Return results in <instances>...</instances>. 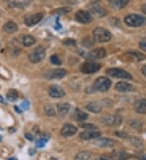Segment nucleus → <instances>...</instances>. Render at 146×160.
I'll return each instance as SVG.
<instances>
[{"label": "nucleus", "mask_w": 146, "mask_h": 160, "mask_svg": "<svg viewBox=\"0 0 146 160\" xmlns=\"http://www.w3.org/2000/svg\"><path fill=\"white\" fill-rule=\"evenodd\" d=\"M124 23L130 27H140L146 23V19L142 16L131 14L124 18Z\"/></svg>", "instance_id": "nucleus-1"}, {"label": "nucleus", "mask_w": 146, "mask_h": 160, "mask_svg": "<svg viewBox=\"0 0 146 160\" xmlns=\"http://www.w3.org/2000/svg\"><path fill=\"white\" fill-rule=\"evenodd\" d=\"M93 33H94V40L100 43L108 42L109 41H111V37H112L111 33L108 30L101 27L96 28Z\"/></svg>", "instance_id": "nucleus-2"}, {"label": "nucleus", "mask_w": 146, "mask_h": 160, "mask_svg": "<svg viewBox=\"0 0 146 160\" xmlns=\"http://www.w3.org/2000/svg\"><path fill=\"white\" fill-rule=\"evenodd\" d=\"M111 86V81L106 77H99L94 82V89L99 92H105L109 90Z\"/></svg>", "instance_id": "nucleus-3"}, {"label": "nucleus", "mask_w": 146, "mask_h": 160, "mask_svg": "<svg viewBox=\"0 0 146 160\" xmlns=\"http://www.w3.org/2000/svg\"><path fill=\"white\" fill-rule=\"evenodd\" d=\"M46 57L45 49L42 46H38L31 51L29 53V58L30 62L33 63H37L41 62Z\"/></svg>", "instance_id": "nucleus-4"}, {"label": "nucleus", "mask_w": 146, "mask_h": 160, "mask_svg": "<svg viewBox=\"0 0 146 160\" xmlns=\"http://www.w3.org/2000/svg\"><path fill=\"white\" fill-rule=\"evenodd\" d=\"M100 69H101V65L99 63L94 62L93 61L85 62L81 64L80 67V71L84 74H94L98 71Z\"/></svg>", "instance_id": "nucleus-5"}, {"label": "nucleus", "mask_w": 146, "mask_h": 160, "mask_svg": "<svg viewBox=\"0 0 146 160\" xmlns=\"http://www.w3.org/2000/svg\"><path fill=\"white\" fill-rule=\"evenodd\" d=\"M107 74L111 77L116 78H122V79H132V76L127 72L126 70L119 68H111L107 70Z\"/></svg>", "instance_id": "nucleus-6"}, {"label": "nucleus", "mask_w": 146, "mask_h": 160, "mask_svg": "<svg viewBox=\"0 0 146 160\" xmlns=\"http://www.w3.org/2000/svg\"><path fill=\"white\" fill-rule=\"evenodd\" d=\"M89 13L90 15H93V16H96V17H104L105 16H106L107 12L105 8L102 6H101L100 4L96 3V2H93L89 5Z\"/></svg>", "instance_id": "nucleus-7"}, {"label": "nucleus", "mask_w": 146, "mask_h": 160, "mask_svg": "<svg viewBox=\"0 0 146 160\" xmlns=\"http://www.w3.org/2000/svg\"><path fill=\"white\" fill-rule=\"evenodd\" d=\"M67 72L64 69L62 68H58V69H54V70H48L44 74V77L46 79H60V78H63L66 75Z\"/></svg>", "instance_id": "nucleus-8"}, {"label": "nucleus", "mask_w": 146, "mask_h": 160, "mask_svg": "<svg viewBox=\"0 0 146 160\" xmlns=\"http://www.w3.org/2000/svg\"><path fill=\"white\" fill-rule=\"evenodd\" d=\"M102 121L109 126H118L123 122V118L119 115H107L102 118Z\"/></svg>", "instance_id": "nucleus-9"}, {"label": "nucleus", "mask_w": 146, "mask_h": 160, "mask_svg": "<svg viewBox=\"0 0 146 160\" xmlns=\"http://www.w3.org/2000/svg\"><path fill=\"white\" fill-rule=\"evenodd\" d=\"M75 18H76V21L80 23H84V24L91 23L93 20V17L89 12L83 10L78 11L75 15Z\"/></svg>", "instance_id": "nucleus-10"}, {"label": "nucleus", "mask_w": 146, "mask_h": 160, "mask_svg": "<svg viewBox=\"0 0 146 160\" xmlns=\"http://www.w3.org/2000/svg\"><path fill=\"white\" fill-rule=\"evenodd\" d=\"M105 54H106V52H105V50L103 48H98V49H94V50L87 53V54L84 55V57L87 59L93 61L103 58L105 56Z\"/></svg>", "instance_id": "nucleus-11"}, {"label": "nucleus", "mask_w": 146, "mask_h": 160, "mask_svg": "<svg viewBox=\"0 0 146 160\" xmlns=\"http://www.w3.org/2000/svg\"><path fill=\"white\" fill-rule=\"evenodd\" d=\"M49 95L54 99L61 98L65 96L64 90L58 85H51L49 88Z\"/></svg>", "instance_id": "nucleus-12"}, {"label": "nucleus", "mask_w": 146, "mask_h": 160, "mask_svg": "<svg viewBox=\"0 0 146 160\" xmlns=\"http://www.w3.org/2000/svg\"><path fill=\"white\" fill-rule=\"evenodd\" d=\"M43 15L41 13H36L31 15V16H28L24 20V23L26 25L29 26V27H31V26L36 25L37 23H38L39 22L42 20Z\"/></svg>", "instance_id": "nucleus-13"}, {"label": "nucleus", "mask_w": 146, "mask_h": 160, "mask_svg": "<svg viewBox=\"0 0 146 160\" xmlns=\"http://www.w3.org/2000/svg\"><path fill=\"white\" fill-rule=\"evenodd\" d=\"M77 131V128L75 125H71V124H66L62 126L61 129V134L63 137H72Z\"/></svg>", "instance_id": "nucleus-14"}, {"label": "nucleus", "mask_w": 146, "mask_h": 160, "mask_svg": "<svg viewBox=\"0 0 146 160\" xmlns=\"http://www.w3.org/2000/svg\"><path fill=\"white\" fill-rule=\"evenodd\" d=\"M94 145L100 147H111L115 146V142L113 139L106 138H98L94 142Z\"/></svg>", "instance_id": "nucleus-15"}, {"label": "nucleus", "mask_w": 146, "mask_h": 160, "mask_svg": "<svg viewBox=\"0 0 146 160\" xmlns=\"http://www.w3.org/2000/svg\"><path fill=\"white\" fill-rule=\"evenodd\" d=\"M101 132H98V131L88 130L80 133V137L83 140H91V139L98 138L99 137H101Z\"/></svg>", "instance_id": "nucleus-16"}, {"label": "nucleus", "mask_w": 146, "mask_h": 160, "mask_svg": "<svg viewBox=\"0 0 146 160\" xmlns=\"http://www.w3.org/2000/svg\"><path fill=\"white\" fill-rule=\"evenodd\" d=\"M71 106L68 103H61L57 104V109H58V115L61 117H66L70 111Z\"/></svg>", "instance_id": "nucleus-17"}, {"label": "nucleus", "mask_w": 146, "mask_h": 160, "mask_svg": "<svg viewBox=\"0 0 146 160\" xmlns=\"http://www.w3.org/2000/svg\"><path fill=\"white\" fill-rule=\"evenodd\" d=\"M115 89L119 92H129L132 90V86L128 82L121 81L115 84Z\"/></svg>", "instance_id": "nucleus-18"}, {"label": "nucleus", "mask_w": 146, "mask_h": 160, "mask_svg": "<svg viewBox=\"0 0 146 160\" xmlns=\"http://www.w3.org/2000/svg\"><path fill=\"white\" fill-rule=\"evenodd\" d=\"M72 118L75 121H84L88 119V114L80 108H76L72 112Z\"/></svg>", "instance_id": "nucleus-19"}, {"label": "nucleus", "mask_w": 146, "mask_h": 160, "mask_svg": "<svg viewBox=\"0 0 146 160\" xmlns=\"http://www.w3.org/2000/svg\"><path fill=\"white\" fill-rule=\"evenodd\" d=\"M18 29V26L15 22L8 21L3 25V30L7 33H14L16 32Z\"/></svg>", "instance_id": "nucleus-20"}, {"label": "nucleus", "mask_w": 146, "mask_h": 160, "mask_svg": "<svg viewBox=\"0 0 146 160\" xmlns=\"http://www.w3.org/2000/svg\"><path fill=\"white\" fill-rule=\"evenodd\" d=\"M86 109L94 113H98L101 111V106L97 102H89L86 105Z\"/></svg>", "instance_id": "nucleus-21"}, {"label": "nucleus", "mask_w": 146, "mask_h": 160, "mask_svg": "<svg viewBox=\"0 0 146 160\" xmlns=\"http://www.w3.org/2000/svg\"><path fill=\"white\" fill-rule=\"evenodd\" d=\"M110 4L116 9H121L126 7L128 4V0H111L110 1Z\"/></svg>", "instance_id": "nucleus-22"}, {"label": "nucleus", "mask_w": 146, "mask_h": 160, "mask_svg": "<svg viewBox=\"0 0 146 160\" xmlns=\"http://www.w3.org/2000/svg\"><path fill=\"white\" fill-rule=\"evenodd\" d=\"M21 43L25 47H30L36 43V40L31 35H25L22 37Z\"/></svg>", "instance_id": "nucleus-23"}, {"label": "nucleus", "mask_w": 146, "mask_h": 160, "mask_svg": "<svg viewBox=\"0 0 146 160\" xmlns=\"http://www.w3.org/2000/svg\"><path fill=\"white\" fill-rule=\"evenodd\" d=\"M91 158V153L88 150H84L78 153L75 157L74 160H89Z\"/></svg>", "instance_id": "nucleus-24"}, {"label": "nucleus", "mask_w": 146, "mask_h": 160, "mask_svg": "<svg viewBox=\"0 0 146 160\" xmlns=\"http://www.w3.org/2000/svg\"><path fill=\"white\" fill-rule=\"evenodd\" d=\"M29 2H29V1H24V2H23V1H19V2H17V1H12V2H8V5L11 8H25L27 5H29Z\"/></svg>", "instance_id": "nucleus-25"}, {"label": "nucleus", "mask_w": 146, "mask_h": 160, "mask_svg": "<svg viewBox=\"0 0 146 160\" xmlns=\"http://www.w3.org/2000/svg\"><path fill=\"white\" fill-rule=\"evenodd\" d=\"M18 92L15 89H11L7 93V100L10 102L16 101L18 99Z\"/></svg>", "instance_id": "nucleus-26"}, {"label": "nucleus", "mask_w": 146, "mask_h": 160, "mask_svg": "<svg viewBox=\"0 0 146 160\" xmlns=\"http://www.w3.org/2000/svg\"><path fill=\"white\" fill-rule=\"evenodd\" d=\"M136 110H137L138 112H144V111H146V99L140 100L137 103Z\"/></svg>", "instance_id": "nucleus-27"}, {"label": "nucleus", "mask_w": 146, "mask_h": 160, "mask_svg": "<svg viewBox=\"0 0 146 160\" xmlns=\"http://www.w3.org/2000/svg\"><path fill=\"white\" fill-rule=\"evenodd\" d=\"M48 140H49L48 136H46V137L43 136V137H41V138L37 141V143H36V147H37V148H42L43 147H45L46 143L48 142Z\"/></svg>", "instance_id": "nucleus-28"}, {"label": "nucleus", "mask_w": 146, "mask_h": 160, "mask_svg": "<svg viewBox=\"0 0 146 160\" xmlns=\"http://www.w3.org/2000/svg\"><path fill=\"white\" fill-rule=\"evenodd\" d=\"M44 110H45L46 114L47 116H49V117H53V116L55 115V108H54L53 106L51 105V104H48V105L45 106Z\"/></svg>", "instance_id": "nucleus-29"}, {"label": "nucleus", "mask_w": 146, "mask_h": 160, "mask_svg": "<svg viewBox=\"0 0 146 160\" xmlns=\"http://www.w3.org/2000/svg\"><path fill=\"white\" fill-rule=\"evenodd\" d=\"M127 53L136 58L137 59V61H142L146 58L145 55L143 54V53H139V52H128Z\"/></svg>", "instance_id": "nucleus-30"}, {"label": "nucleus", "mask_w": 146, "mask_h": 160, "mask_svg": "<svg viewBox=\"0 0 146 160\" xmlns=\"http://www.w3.org/2000/svg\"><path fill=\"white\" fill-rule=\"evenodd\" d=\"M80 126L83 129H85L87 130H94V129H97V126L94 125V124H91V123H83V124H80Z\"/></svg>", "instance_id": "nucleus-31"}, {"label": "nucleus", "mask_w": 146, "mask_h": 160, "mask_svg": "<svg viewBox=\"0 0 146 160\" xmlns=\"http://www.w3.org/2000/svg\"><path fill=\"white\" fill-rule=\"evenodd\" d=\"M95 160H115V158L114 155L111 154H102L97 157Z\"/></svg>", "instance_id": "nucleus-32"}, {"label": "nucleus", "mask_w": 146, "mask_h": 160, "mask_svg": "<svg viewBox=\"0 0 146 160\" xmlns=\"http://www.w3.org/2000/svg\"><path fill=\"white\" fill-rule=\"evenodd\" d=\"M51 62L54 65H61V60L56 55H52L51 57Z\"/></svg>", "instance_id": "nucleus-33"}, {"label": "nucleus", "mask_w": 146, "mask_h": 160, "mask_svg": "<svg viewBox=\"0 0 146 160\" xmlns=\"http://www.w3.org/2000/svg\"><path fill=\"white\" fill-rule=\"evenodd\" d=\"M70 12H71V8H61L57 10V13H58V15H63V14H67Z\"/></svg>", "instance_id": "nucleus-34"}, {"label": "nucleus", "mask_w": 146, "mask_h": 160, "mask_svg": "<svg viewBox=\"0 0 146 160\" xmlns=\"http://www.w3.org/2000/svg\"><path fill=\"white\" fill-rule=\"evenodd\" d=\"M85 42H87V44L84 45L85 47H91L94 45V43H93V41H92L90 37H86V38H84V39L83 40V41H82V43H85Z\"/></svg>", "instance_id": "nucleus-35"}, {"label": "nucleus", "mask_w": 146, "mask_h": 160, "mask_svg": "<svg viewBox=\"0 0 146 160\" xmlns=\"http://www.w3.org/2000/svg\"><path fill=\"white\" fill-rule=\"evenodd\" d=\"M29 102L28 101V100H24V101H23L21 103V104H20V107L22 108V109L23 110H28L29 108Z\"/></svg>", "instance_id": "nucleus-36"}, {"label": "nucleus", "mask_w": 146, "mask_h": 160, "mask_svg": "<svg viewBox=\"0 0 146 160\" xmlns=\"http://www.w3.org/2000/svg\"><path fill=\"white\" fill-rule=\"evenodd\" d=\"M140 49H141L146 51V40H144V41H140Z\"/></svg>", "instance_id": "nucleus-37"}, {"label": "nucleus", "mask_w": 146, "mask_h": 160, "mask_svg": "<svg viewBox=\"0 0 146 160\" xmlns=\"http://www.w3.org/2000/svg\"><path fill=\"white\" fill-rule=\"evenodd\" d=\"M25 137H26V138L28 139V140H29V141H33V136H32V135L30 134V133H25Z\"/></svg>", "instance_id": "nucleus-38"}, {"label": "nucleus", "mask_w": 146, "mask_h": 160, "mask_svg": "<svg viewBox=\"0 0 146 160\" xmlns=\"http://www.w3.org/2000/svg\"><path fill=\"white\" fill-rule=\"evenodd\" d=\"M141 11L143 12V13L146 15V4H144V5L141 7Z\"/></svg>", "instance_id": "nucleus-39"}, {"label": "nucleus", "mask_w": 146, "mask_h": 160, "mask_svg": "<svg viewBox=\"0 0 146 160\" xmlns=\"http://www.w3.org/2000/svg\"><path fill=\"white\" fill-rule=\"evenodd\" d=\"M142 70V74L146 77V65L142 67V70Z\"/></svg>", "instance_id": "nucleus-40"}, {"label": "nucleus", "mask_w": 146, "mask_h": 160, "mask_svg": "<svg viewBox=\"0 0 146 160\" xmlns=\"http://www.w3.org/2000/svg\"><path fill=\"white\" fill-rule=\"evenodd\" d=\"M0 103H5V100H4V98L3 97V96H1V95H0Z\"/></svg>", "instance_id": "nucleus-41"}, {"label": "nucleus", "mask_w": 146, "mask_h": 160, "mask_svg": "<svg viewBox=\"0 0 146 160\" xmlns=\"http://www.w3.org/2000/svg\"><path fill=\"white\" fill-rule=\"evenodd\" d=\"M139 158H140V160H146V155H140Z\"/></svg>", "instance_id": "nucleus-42"}, {"label": "nucleus", "mask_w": 146, "mask_h": 160, "mask_svg": "<svg viewBox=\"0 0 146 160\" xmlns=\"http://www.w3.org/2000/svg\"><path fill=\"white\" fill-rule=\"evenodd\" d=\"M15 109L16 110V112H19V113H21V111H20V110H19V108H18L17 107H15Z\"/></svg>", "instance_id": "nucleus-43"}, {"label": "nucleus", "mask_w": 146, "mask_h": 160, "mask_svg": "<svg viewBox=\"0 0 146 160\" xmlns=\"http://www.w3.org/2000/svg\"><path fill=\"white\" fill-rule=\"evenodd\" d=\"M8 160H17V158L16 157H12V158H10Z\"/></svg>", "instance_id": "nucleus-44"}, {"label": "nucleus", "mask_w": 146, "mask_h": 160, "mask_svg": "<svg viewBox=\"0 0 146 160\" xmlns=\"http://www.w3.org/2000/svg\"><path fill=\"white\" fill-rule=\"evenodd\" d=\"M2 140H3V137H2V135H0V142H2Z\"/></svg>", "instance_id": "nucleus-45"}, {"label": "nucleus", "mask_w": 146, "mask_h": 160, "mask_svg": "<svg viewBox=\"0 0 146 160\" xmlns=\"http://www.w3.org/2000/svg\"><path fill=\"white\" fill-rule=\"evenodd\" d=\"M50 160H57V159H56V158H51Z\"/></svg>", "instance_id": "nucleus-46"}, {"label": "nucleus", "mask_w": 146, "mask_h": 160, "mask_svg": "<svg viewBox=\"0 0 146 160\" xmlns=\"http://www.w3.org/2000/svg\"><path fill=\"white\" fill-rule=\"evenodd\" d=\"M0 16H1V12H0Z\"/></svg>", "instance_id": "nucleus-47"}]
</instances>
